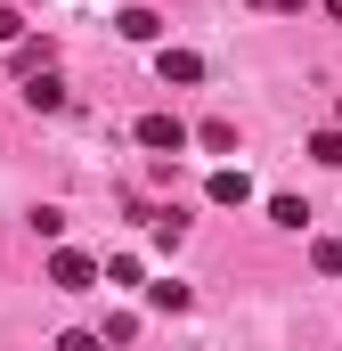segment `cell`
I'll use <instances>...</instances> for the list:
<instances>
[{
	"label": "cell",
	"mask_w": 342,
	"mask_h": 351,
	"mask_svg": "<svg viewBox=\"0 0 342 351\" xmlns=\"http://www.w3.org/2000/svg\"><path fill=\"white\" fill-rule=\"evenodd\" d=\"M204 196H212V204H253V180L237 172V164H220V172L204 180Z\"/></svg>",
	"instance_id": "obj_4"
},
{
	"label": "cell",
	"mask_w": 342,
	"mask_h": 351,
	"mask_svg": "<svg viewBox=\"0 0 342 351\" xmlns=\"http://www.w3.org/2000/svg\"><path fill=\"white\" fill-rule=\"evenodd\" d=\"M269 221H277V229H310V204H302V196H269Z\"/></svg>",
	"instance_id": "obj_9"
},
{
	"label": "cell",
	"mask_w": 342,
	"mask_h": 351,
	"mask_svg": "<svg viewBox=\"0 0 342 351\" xmlns=\"http://www.w3.org/2000/svg\"><path fill=\"white\" fill-rule=\"evenodd\" d=\"M106 286H147V269H139V254H114V262H106Z\"/></svg>",
	"instance_id": "obj_10"
},
{
	"label": "cell",
	"mask_w": 342,
	"mask_h": 351,
	"mask_svg": "<svg viewBox=\"0 0 342 351\" xmlns=\"http://www.w3.org/2000/svg\"><path fill=\"white\" fill-rule=\"evenodd\" d=\"M310 262L326 269V278H342V237H318V245H310Z\"/></svg>",
	"instance_id": "obj_12"
},
{
	"label": "cell",
	"mask_w": 342,
	"mask_h": 351,
	"mask_svg": "<svg viewBox=\"0 0 342 351\" xmlns=\"http://www.w3.org/2000/svg\"><path fill=\"white\" fill-rule=\"evenodd\" d=\"M57 351H106V335H90V327H66V335H57Z\"/></svg>",
	"instance_id": "obj_14"
},
{
	"label": "cell",
	"mask_w": 342,
	"mask_h": 351,
	"mask_svg": "<svg viewBox=\"0 0 342 351\" xmlns=\"http://www.w3.org/2000/svg\"><path fill=\"white\" fill-rule=\"evenodd\" d=\"M33 237H49V245H57V237H66V213H57V204H41V213H33Z\"/></svg>",
	"instance_id": "obj_13"
},
{
	"label": "cell",
	"mask_w": 342,
	"mask_h": 351,
	"mask_svg": "<svg viewBox=\"0 0 342 351\" xmlns=\"http://www.w3.org/2000/svg\"><path fill=\"white\" fill-rule=\"evenodd\" d=\"M139 147L179 156V147H187V123H179V114H139Z\"/></svg>",
	"instance_id": "obj_2"
},
{
	"label": "cell",
	"mask_w": 342,
	"mask_h": 351,
	"mask_svg": "<svg viewBox=\"0 0 342 351\" xmlns=\"http://www.w3.org/2000/svg\"><path fill=\"white\" fill-rule=\"evenodd\" d=\"M326 16H342V0H326Z\"/></svg>",
	"instance_id": "obj_17"
},
{
	"label": "cell",
	"mask_w": 342,
	"mask_h": 351,
	"mask_svg": "<svg viewBox=\"0 0 342 351\" xmlns=\"http://www.w3.org/2000/svg\"><path fill=\"white\" fill-rule=\"evenodd\" d=\"M245 8H277V16H302L310 0H245Z\"/></svg>",
	"instance_id": "obj_16"
},
{
	"label": "cell",
	"mask_w": 342,
	"mask_h": 351,
	"mask_svg": "<svg viewBox=\"0 0 342 351\" xmlns=\"http://www.w3.org/2000/svg\"><path fill=\"white\" fill-rule=\"evenodd\" d=\"M155 74L187 90V82H204V58H196V49H171V41H163V49H155Z\"/></svg>",
	"instance_id": "obj_3"
},
{
	"label": "cell",
	"mask_w": 342,
	"mask_h": 351,
	"mask_svg": "<svg viewBox=\"0 0 342 351\" xmlns=\"http://www.w3.org/2000/svg\"><path fill=\"white\" fill-rule=\"evenodd\" d=\"M187 302H196V294H187L179 278H155V286H147V311H163V319H179Z\"/></svg>",
	"instance_id": "obj_7"
},
{
	"label": "cell",
	"mask_w": 342,
	"mask_h": 351,
	"mask_svg": "<svg viewBox=\"0 0 342 351\" xmlns=\"http://www.w3.org/2000/svg\"><path fill=\"white\" fill-rule=\"evenodd\" d=\"M114 33H122V41H163V16H155V8H122Z\"/></svg>",
	"instance_id": "obj_5"
},
{
	"label": "cell",
	"mask_w": 342,
	"mask_h": 351,
	"mask_svg": "<svg viewBox=\"0 0 342 351\" xmlns=\"http://www.w3.org/2000/svg\"><path fill=\"white\" fill-rule=\"evenodd\" d=\"M98 278H106V262H90V254H74V245L49 254V286H57V294H90Z\"/></svg>",
	"instance_id": "obj_1"
},
{
	"label": "cell",
	"mask_w": 342,
	"mask_h": 351,
	"mask_svg": "<svg viewBox=\"0 0 342 351\" xmlns=\"http://www.w3.org/2000/svg\"><path fill=\"white\" fill-rule=\"evenodd\" d=\"M334 114H342V106H334Z\"/></svg>",
	"instance_id": "obj_18"
},
{
	"label": "cell",
	"mask_w": 342,
	"mask_h": 351,
	"mask_svg": "<svg viewBox=\"0 0 342 351\" xmlns=\"http://www.w3.org/2000/svg\"><path fill=\"white\" fill-rule=\"evenodd\" d=\"M310 164H326V172H342V123H326V131H310Z\"/></svg>",
	"instance_id": "obj_8"
},
{
	"label": "cell",
	"mask_w": 342,
	"mask_h": 351,
	"mask_svg": "<svg viewBox=\"0 0 342 351\" xmlns=\"http://www.w3.org/2000/svg\"><path fill=\"white\" fill-rule=\"evenodd\" d=\"M25 106H33V114H57V106H66V82H57V74H33V82H25Z\"/></svg>",
	"instance_id": "obj_6"
},
{
	"label": "cell",
	"mask_w": 342,
	"mask_h": 351,
	"mask_svg": "<svg viewBox=\"0 0 342 351\" xmlns=\"http://www.w3.org/2000/svg\"><path fill=\"white\" fill-rule=\"evenodd\" d=\"M0 41H25V16L16 8H0Z\"/></svg>",
	"instance_id": "obj_15"
},
{
	"label": "cell",
	"mask_w": 342,
	"mask_h": 351,
	"mask_svg": "<svg viewBox=\"0 0 342 351\" xmlns=\"http://www.w3.org/2000/svg\"><path fill=\"white\" fill-rule=\"evenodd\" d=\"M196 139H204V147H212V156H237V123H204V131H196Z\"/></svg>",
	"instance_id": "obj_11"
}]
</instances>
